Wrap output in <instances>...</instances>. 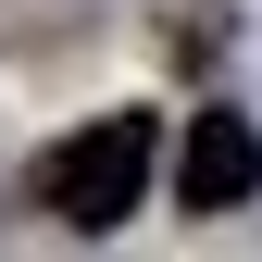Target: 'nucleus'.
Here are the masks:
<instances>
[{
    "label": "nucleus",
    "mask_w": 262,
    "mask_h": 262,
    "mask_svg": "<svg viewBox=\"0 0 262 262\" xmlns=\"http://www.w3.org/2000/svg\"><path fill=\"white\" fill-rule=\"evenodd\" d=\"M138 187H150V113H100V125H75L38 162V212L62 237H113L138 212Z\"/></svg>",
    "instance_id": "f257e3e1"
},
{
    "label": "nucleus",
    "mask_w": 262,
    "mask_h": 262,
    "mask_svg": "<svg viewBox=\"0 0 262 262\" xmlns=\"http://www.w3.org/2000/svg\"><path fill=\"white\" fill-rule=\"evenodd\" d=\"M250 187H262V125H250V113H187L175 200H187V212H237Z\"/></svg>",
    "instance_id": "f03ea898"
}]
</instances>
